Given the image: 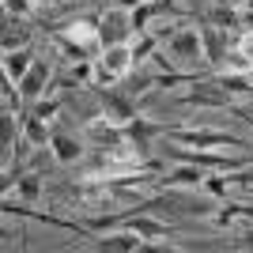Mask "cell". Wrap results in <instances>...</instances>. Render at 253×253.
Instances as JSON below:
<instances>
[{"label": "cell", "instance_id": "6da1fadb", "mask_svg": "<svg viewBox=\"0 0 253 253\" xmlns=\"http://www.w3.org/2000/svg\"><path fill=\"white\" fill-rule=\"evenodd\" d=\"M167 53L174 57L178 64H197L204 57V42H201V31L197 27H181L167 38Z\"/></svg>", "mask_w": 253, "mask_h": 253}, {"label": "cell", "instance_id": "7a4b0ae2", "mask_svg": "<svg viewBox=\"0 0 253 253\" xmlns=\"http://www.w3.org/2000/svg\"><path fill=\"white\" fill-rule=\"evenodd\" d=\"M61 45H76V49H84V53H91L95 45H102V34H98V27L91 19H76V23H64L61 31L53 34Z\"/></svg>", "mask_w": 253, "mask_h": 253}, {"label": "cell", "instance_id": "3957f363", "mask_svg": "<svg viewBox=\"0 0 253 253\" xmlns=\"http://www.w3.org/2000/svg\"><path fill=\"white\" fill-rule=\"evenodd\" d=\"M170 136L193 148H242V140L227 136V132H208V128H170Z\"/></svg>", "mask_w": 253, "mask_h": 253}, {"label": "cell", "instance_id": "277c9868", "mask_svg": "<svg viewBox=\"0 0 253 253\" xmlns=\"http://www.w3.org/2000/svg\"><path fill=\"white\" fill-rule=\"evenodd\" d=\"M128 68H132V49H128V45H110V49L102 53V61H98L102 84H117Z\"/></svg>", "mask_w": 253, "mask_h": 253}, {"label": "cell", "instance_id": "5b68a950", "mask_svg": "<svg viewBox=\"0 0 253 253\" xmlns=\"http://www.w3.org/2000/svg\"><path fill=\"white\" fill-rule=\"evenodd\" d=\"M121 11H125V8L110 11V15L98 23V34H102V49H110V45H125L128 38H132V23H128Z\"/></svg>", "mask_w": 253, "mask_h": 253}, {"label": "cell", "instance_id": "8992f818", "mask_svg": "<svg viewBox=\"0 0 253 253\" xmlns=\"http://www.w3.org/2000/svg\"><path fill=\"white\" fill-rule=\"evenodd\" d=\"M102 110H106V117H110L114 125H128V121H136V106L128 102L125 95H117V91H106V95H102Z\"/></svg>", "mask_w": 253, "mask_h": 253}, {"label": "cell", "instance_id": "52a82bcc", "mask_svg": "<svg viewBox=\"0 0 253 253\" xmlns=\"http://www.w3.org/2000/svg\"><path fill=\"white\" fill-rule=\"evenodd\" d=\"M201 42H204L208 64H227V34H223V27H201Z\"/></svg>", "mask_w": 253, "mask_h": 253}, {"label": "cell", "instance_id": "ba28073f", "mask_svg": "<svg viewBox=\"0 0 253 253\" xmlns=\"http://www.w3.org/2000/svg\"><path fill=\"white\" fill-rule=\"evenodd\" d=\"M45 80H49V64H45V61H34L31 72L19 80V95L23 98H38L45 91Z\"/></svg>", "mask_w": 253, "mask_h": 253}, {"label": "cell", "instance_id": "9c48e42d", "mask_svg": "<svg viewBox=\"0 0 253 253\" xmlns=\"http://www.w3.org/2000/svg\"><path fill=\"white\" fill-rule=\"evenodd\" d=\"M31 64H34V53L31 49H4V76H8V80L19 84L23 76L31 72Z\"/></svg>", "mask_w": 253, "mask_h": 253}, {"label": "cell", "instance_id": "30bf717a", "mask_svg": "<svg viewBox=\"0 0 253 253\" xmlns=\"http://www.w3.org/2000/svg\"><path fill=\"white\" fill-rule=\"evenodd\" d=\"M204 167H197V163H185V167H178V170H170V178H167V185H204Z\"/></svg>", "mask_w": 253, "mask_h": 253}, {"label": "cell", "instance_id": "8fae6325", "mask_svg": "<svg viewBox=\"0 0 253 253\" xmlns=\"http://www.w3.org/2000/svg\"><path fill=\"white\" fill-rule=\"evenodd\" d=\"M140 238L144 234L136 231H121V234H106V238H98V250H140Z\"/></svg>", "mask_w": 253, "mask_h": 253}, {"label": "cell", "instance_id": "7c38bea8", "mask_svg": "<svg viewBox=\"0 0 253 253\" xmlns=\"http://www.w3.org/2000/svg\"><path fill=\"white\" fill-rule=\"evenodd\" d=\"M49 148H53V155H57V163H76V159H80V140H72V136H61V132H57V136L49 140Z\"/></svg>", "mask_w": 253, "mask_h": 253}, {"label": "cell", "instance_id": "4fadbf2b", "mask_svg": "<svg viewBox=\"0 0 253 253\" xmlns=\"http://www.w3.org/2000/svg\"><path fill=\"white\" fill-rule=\"evenodd\" d=\"M211 27H242V15H238V8H231V4H215L211 8Z\"/></svg>", "mask_w": 253, "mask_h": 253}, {"label": "cell", "instance_id": "5bb4252c", "mask_svg": "<svg viewBox=\"0 0 253 253\" xmlns=\"http://www.w3.org/2000/svg\"><path fill=\"white\" fill-rule=\"evenodd\" d=\"M185 102H193V106H223V102H227V95H215V91H208V87L197 84V91H189Z\"/></svg>", "mask_w": 253, "mask_h": 253}, {"label": "cell", "instance_id": "9a60e30c", "mask_svg": "<svg viewBox=\"0 0 253 253\" xmlns=\"http://www.w3.org/2000/svg\"><path fill=\"white\" fill-rule=\"evenodd\" d=\"M128 227H132L136 234H144V238H159V234H167V227H163V223L144 219V215H132V219H128Z\"/></svg>", "mask_w": 253, "mask_h": 253}, {"label": "cell", "instance_id": "2e32d148", "mask_svg": "<svg viewBox=\"0 0 253 253\" xmlns=\"http://www.w3.org/2000/svg\"><path fill=\"white\" fill-rule=\"evenodd\" d=\"M27 136H31V144H38V148H45V121L42 117H27Z\"/></svg>", "mask_w": 253, "mask_h": 253}, {"label": "cell", "instance_id": "e0dca14e", "mask_svg": "<svg viewBox=\"0 0 253 253\" xmlns=\"http://www.w3.org/2000/svg\"><path fill=\"white\" fill-rule=\"evenodd\" d=\"M27 42V31H23L19 23H8V31H4V49H15V45Z\"/></svg>", "mask_w": 253, "mask_h": 253}, {"label": "cell", "instance_id": "ac0fdd59", "mask_svg": "<svg viewBox=\"0 0 253 253\" xmlns=\"http://www.w3.org/2000/svg\"><path fill=\"white\" fill-rule=\"evenodd\" d=\"M38 189H42V185H38V178H34V174H27V178L19 181V193L27 197V201H34V197H38Z\"/></svg>", "mask_w": 253, "mask_h": 253}, {"label": "cell", "instance_id": "d6986e66", "mask_svg": "<svg viewBox=\"0 0 253 253\" xmlns=\"http://www.w3.org/2000/svg\"><path fill=\"white\" fill-rule=\"evenodd\" d=\"M4 8H8V15H15V19H23V15L31 11V0H4Z\"/></svg>", "mask_w": 253, "mask_h": 253}, {"label": "cell", "instance_id": "ffe728a7", "mask_svg": "<svg viewBox=\"0 0 253 253\" xmlns=\"http://www.w3.org/2000/svg\"><path fill=\"white\" fill-rule=\"evenodd\" d=\"M53 114H57V102H42L38 110H34V117H42V121H45V117H53Z\"/></svg>", "mask_w": 253, "mask_h": 253}, {"label": "cell", "instance_id": "44dd1931", "mask_svg": "<svg viewBox=\"0 0 253 253\" xmlns=\"http://www.w3.org/2000/svg\"><path fill=\"white\" fill-rule=\"evenodd\" d=\"M242 53L250 57V64H253V34H246V38H242Z\"/></svg>", "mask_w": 253, "mask_h": 253}, {"label": "cell", "instance_id": "7402d4cb", "mask_svg": "<svg viewBox=\"0 0 253 253\" xmlns=\"http://www.w3.org/2000/svg\"><path fill=\"white\" fill-rule=\"evenodd\" d=\"M117 8H125V11H132V8H140V4H144V0H114Z\"/></svg>", "mask_w": 253, "mask_h": 253}, {"label": "cell", "instance_id": "603a6c76", "mask_svg": "<svg viewBox=\"0 0 253 253\" xmlns=\"http://www.w3.org/2000/svg\"><path fill=\"white\" fill-rule=\"evenodd\" d=\"M242 246H250V250H253V231H246V234H242Z\"/></svg>", "mask_w": 253, "mask_h": 253}, {"label": "cell", "instance_id": "cb8c5ba5", "mask_svg": "<svg viewBox=\"0 0 253 253\" xmlns=\"http://www.w3.org/2000/svg\"><path fill=\"white\" fill-rule=\"evenodd\" d=\"M215 4H231V8H238V4H242V0H215Z\"/></svg>", "mask_w": 253, "mask_h": 253}, {"label": "cell", "instance_id": "d4e9b609", "mask_svg": "<svg viewBox=\"0 0 253 253\" xmlns=\"http://www.w3.org/2000/svg\"><path fill=\"white\" fill-rule=\"evenodd\" d=\"M45 4H57V0H45Z\"/></svg>", "mask_w": 253, "mask_h": 253}]
</instances>
